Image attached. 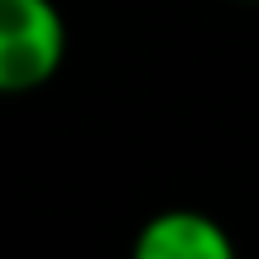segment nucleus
<instances>
[{
	"mask_svg": "<svg viewBox=\"0 0 259 259\" xmlns=\"http://www.w3.org/2000/svg\"><path fill=\"white\" fill-rule=\"evenodd\" d=\"M67 24L53 0H0V96L44 87L63 67Z\"/></svg>",
	"mask_w": 259,
	"mask_h": 259,
	"instance_id": "1",
	"label": "nucleus"
},
{
	"mask_svg": "<svg viewBox=\"0 0 259 259\" xmlns=\"http://www.w3.org/2000/svg\"><path fill=\"white\" fill-rule=\"evenodd\" d=\"M245 5H259V0H245Z\"/></svg>",
	"mask_w": 259,
	"mask_h": 259,
	"instance_id": "3",
	"label": "nucleus"
},
{
	"mask_svg": "<svg viewBox=\"0 0 259 259\" xmlns=\"http://www.w3.org/2000/svg\"><path fill=\"white\" fill-rule=\"evenodd\" d=\"M139 259H231L235 240L216 216L197 211V206H168V211L149 216L135 235Z\"/></svg>",
	"mask_w": 259,
	"mask_h": 259,
	"instance_id": "2",
	"label": "nucleus"
}]
</instances>
